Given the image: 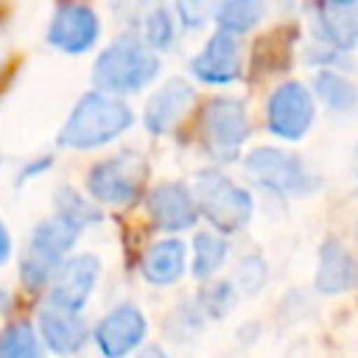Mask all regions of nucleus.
<instances>
[{
	"label": "nucleus",
	"mask_w": 358,
	"mask_h": 358,
	"mask_svg": "<svg viewBox=\"0 0 358 358\" xmlns=\"http://www.w3.org/2000/svg\"><path fill=\"white\" fill-rule=\"evenodd\" d=\"M131 126V109L117 98L106 92H87L73 106L67 123L62 126L59 145L64 148H95L103 143H112Z\"/></svg>",
	"instance_id": "nucleus-1"
},
{
	"label": "nucleus",
	"mask_w": 358,
	"mask_h": 358,
	"mask_svg": "<svg viewBox=\"0 0 358 358\" xmlns=\"http://www.w3.org/2000/svg\"><path fill=\"white\" fill-rule=\"evenodd\" d=\"M157 73H159V59L148 48V42L126 34L101 50L92 67V81L98 92L123 95L143 90Z\"/></svg>",
	"instance_id": "nucleus-2"
},
{
	"label": "nucleus",
	"mask_w": 358,
	"mask_h": 358,
	"mask_svg": "<svg viewBox=\"0 0 358 358\" xmlns=\"http://www.w3.org/2000/svg\"><path fill=\"white\" fill-rule=\"evenodd\" d=\"M193 199L199 213L218 232H238L252 218V196L221 171H201L193 185Z\"/></svg>",
	"instance_id": "nucleus-3"
},
{
	"label": "nucleus",
	"mask_w": 358,
	"mask_h": 358,
	"mask_svg": "<svg viewBox=\"0 0 358 358\" xmlns=\"http://www.w3.org/2000/svg\"><path fill=\"white\" fill-rule=\"evenodd\" d=\"M78 235H81V229L59 215L39 221L36 229L31 232L28 252L20 263V277L25 282V288H39L48 280H53V274L59 271V266L64 263L70 249L76 246Z\"/></svg>",
	"instance_id": "nucleus-4"
},
{
	"label": "nucleus",
	"mask_w": 358,
	"mask_h": 358,
	"mask_svg": "<svg viewBox=\"0 0 358 358\" xmlns=\"http://www.w3.org/2000/svg\"><path fill=\"white\" fill-rule=\"evenodd\" d=\"M145 176H148L145 157L137 151H123V154L95 162L87 176V187L95 201L120 207V204H131L140 199Z\"/></svg>",
	"instance_id": "nucleus-5"
},
{
	"label": "nucleus",
	"mask_w": 358,
	"mask_h": 358,
	"mask_svg": "<svg viewBox=\"0 0 358 358\" xmlns=\"http://www.w3.org/2000/svg\"><path fill=\"white\" fill-rule=\"evenodd\" d=\"M199 131L204 148L218 159H232L249 137V115L243 101L218 95L210 98L199 117Z\"/></svg>",
	"instance_id": "nucleus-6"
},
{
	"label": "nucleus",
	"mask_w": 358,
	"mask_h": 358,
	"mask_svg": "<svg viewBox=\"0 0 358 358\" xmlns=\"http://www.w3.org/2000/svg\"><path fill=\"white\" fill-rule=\"evenodd\" d=\"M243 168L255 182H260L263 187H268L274 193L302 196L316 187V176L305 168V162L296 154H288V151H280L271 145L255 148L246 157Z\"/></svg>",
	"instance_id": "nucleus-7"
},
{
	"label": "nucleus",
	"mask_w": 358,
	"mask_h": 358,
	"mask_svg": "<svg viewBox=\"0 0 358 358\" xmlns=\"http://www.w3.org/2000/svg\"><path fill=\"white\" fill-rule=\"evenodd\" d=\"M266 123L282 140H299L313 123V98L299 81L280 84L266 103Z\"/></svg>",
	"instance_id": "nucleus-8"
},
{
	"label": "nucleus",
	"mask_w": 358,
	"mask_h": 358,
	"mask_svg": "<svg viewBox=\"0 0 358 358\" xmlns=\"http://www.w3.org/2000/svg\"><path fill=\"white\" fill-rule=\"evenodd\" d=\"M101 263L95 255H76L67 257L59 271L50 280V291H48V305L67 310V313H78L84 308V302L90 299L95 280H98Z\"/></svg>",
	"instance_id": "nucleus-9"
},
{
	"label": "nucleus",
	"mask_w": 358,
	"mask_h": 358,
	"mask_svg": "<svg viewBox=\"0 0 358 358\" xmlns=\"http://www.w3.org/2000/svg\"><path fill=\"white\" fill-rule=\"evenodd\" d=\"M101 34L98 14L87 3H62L48 25V42L64 53H84Z\"/></svg>",
	"instance_id": "nucleus-10"
},
{
	"label": "nucleus",
	"mask_w": 358,
	"mask_h": 358,
	"mask_svg": "<svg viewBox=\"0 0 358 358\" xmlns=\"http://www.w3.org/2000/svg\"><path fill=\"white\" fill-rule=\"evenodd\" d=\"M145 330H148L145 316L134 305H120L98 322L95 344L103 358H123L143 344Z\"/></svg>",
	"instance_id": "nucleus-11"
},
{
	"label": "nucleus",
	"mask_w": 358,
	"mask_h": 358,
	"mask_svg": "<svg viewBox=\"0 0 358 358\" xmlns=\"http://www.w3.org/2000/svg\"><path fill=\"white\" fill-rule=\"evenodd\" d=\"M148 215L154 221L157 229L162 232H182L190 229L199 218V207L196 199L190 193V187H185L182 182H162L157 185L148 199H145Z\"/></svg>",
	"instance_id": "nucleus-12"
},
{
	"label": "nucleus",
	"mask_w": 358,
	"mask_h": 358,
	"mask_svg": "<svg viewBox=\"0 0 358 358\" xmlns=\"http://www.w3.org/2000/svg\"><path fill=\"white\" fill-rule=\"evenodd\" d=\"M190 70L204 84H229L241 78V42L224 31L213 34L190 62Z\"/></svg>",
	"instance_id": "nucleus-13"
},
{
	"label": "nucleus",
	"mask_w": 358,
	"mask_h": 358,
	"mask_svg": "<svg viewBox=\"0 0 358 358\" xmlns=\"http://www.w3.org/2000/svg\"><path fill=\"white\" fill-rule=\"evenodd\" d=\"M190 103H193V87L185 78H171L148 98L143 123L151 134H165L185 117Z\"/></svg>",
	"instance_id": "nucleus-14"
},
{
	"label": "nucleus",
	"mask_w": 358,
	"mask_h": 358,
	"mask_svg": "<svg viewBox=\"0 0 358 358\" xmlns=\"http://www.w3.org/2000/svg\"><path fill=\"white\" fill-rule=\"evenodd\" d=\"M355 285H358V263L336 238H324V243L319 249L316 291L333 296V294H344Z\"/></svg>",
	"instance_id": "nucleus-15"
},
{
	"label": "nucleus",
	"mask_w": 358,
	"mask_h": 358,
	"mask_svg": "<svg viewBox=\"0 0 358 358\" xmlns=\"http://www.w3.org/2000/svg\"><path fill=\"white\" fill-rule=\"evenodd\" d=\"M36 324H39L42 341L59 355L78 352L87 344V336H90L87 322L78 313H67V310H59V308H50V305L39 310Z\"/></svg>",
	"instance_id": "nucleus-16"
},
{
	"label": "nucleus",
	"mask_w": 358,
	"mask_h": 358,
	"mask_svg": "<svg viewBox=\"0 0 358 358\" xmlns=\"http://www.w3.org/2000/svg\"><path fill=\"white\" fill-rule=\"evenodd\" d=\"M185 266H187V246L179 238H165L148 246L140 271L154 285H171L185 274Z\"/></svg>",
	"instance_id": "nucleus-17"
},
{
	"label": "nucleus",
	"mask_w": 358,
	"mask_h": 358,
	"mask_svg": "<svg viewBox=\"0 0 358 358\" xmlns=\"http://www.w3.org/2000/svg\"><path fill=\"white\" fill-rule=\"evenodd\" d=\"M316 20L322 36L336 50L358 48V3H319Z\"/></svg>",
	"instance_id": "nucleus-18"
},
{
	"label": "nucleus",
	"mask_w": 358,
	"mask_h": 358,
	"mask_svg": "<svg viewBox=\"0 0 358 358\" xmlns=\"http://www.w3.org/2000/svg\"><path fill=\"white\" fill-rule=\"evenodd\" d=\"M224 260H227V241L215 232H196V238H193V263H190L193 277H199V280L213 277L221 268Z\"/></svg>",
	"instance_id": "nucleus-19"
},
{
	"label": "nucleus",
	"mask_w": 358,
	"mask_h": 358,
	"mask_svg": "<svg viewBox=\"0 0 358 358\" xmlns=\"http://www.w3.org/2000/svg\"><path fill=\"white\" fill-rule=\"evenodd\" d=\"M263 17V3L255 0H227L215 8V22L224 34H243Z\"/></svg>",
	"instance_id": "nucleus-20"
},
{
	"label": "nucleus",
	"mask_w": 358,
	"mask_h": 358,
	"mask_svg": "<svg viewBox=\"0 0 358 358\" xmlns=\"http://www.w3.org/2000/svg\"><path fill=\"white\" fill-rule=\"evenodd\" d=\"M0 358H42L39 333L28 322H14L0 333Z\"/></svg>",
	"instance_id": "nucleus-21"
},
{
	"label": "nucleus",
	"mask_w": 358,
	"mask_h": 358,
	"mask_svg": "<svg viewBox=\"0 0 358 358\" xmlns=\"http://www.w3.org/2000/svg\"><path fill=\"white\" fill-rule=\"evenodd\" d=\"M56 215L70 221L78 229L101 221V210L92 201H87L84 196H78L73 187H59L56 190Z\"/></svg>",
	"instance_id": "nucleus-22"
},
{
	"label": "nucleus",
	"mask_w": 358,
	"mask_h": 358,
	"mask_svg": "<svg viewBox=\"0 0 358 358\" xmlns=\"http://www.w3.org/2000/svg\"><path fill=\"white\" fill-rule=\"evenodd\" d=\"M313 90L322 98V103L336 109V112L347 109L355 101V87L336 70H319L316 78H313Z\"/></svg>",
	"instance_id": "nucleus-23"
},
{
	"label": "nucleus",
	"mask_w": 358,
	"mask_h": 358,
	"mask_svg": "<svg viewBox=\"0 0 358 358\" xmlns=\"http://www.w3.org/2000/svg\"><path fill=\"white\" fill-rule=\"evenodd\" d=\"M145 42H148V48L154 50H165V48H171V42H173V14L165 8V6H159V8H154L148 17H145Z\"/></svg>",
	"instance_id": "nucleus-24"
},
{
	"label": "nucleus",
	"mask_w": 358,
	"mask_h": 358,
	"mask_svg": "<svg viewBox=\"0 0 358 358\" xmlns=\"http://www.w3.org/2000/svg\"><path fill=\"white\" fill-rule=\"evenodd\" d=\"M235 291H238V288H235L232 282H213V285H207V288L199 294V302H201L204 313L221 319V316H227V313L232 310V305H235Z\"/></svg>",
	"instance_id": "nucleus-25"
},
{
	"label": "nucleus",
	"mask_w": 358,
	"mask_h": 358,
	"mask_svg": "<svg viewBox=\"0 0 358 358\" xmlns=\"http://www.w3.org/2000/svg\"><path fill=\"white\" fill-rule=\"evenodd\" d=\"M266 274H268V271H266L263 257L252 255V257H243V260H241V266L235 268L232 285H235L238 291H243V294H255V291H260V288H263Z\"/></svg>",
	"instance_id": "nucleus-26"
},
{
	"label": "nucleus",
	"mask_w": 358,
	"mask_h": 358,
	"mask_svg": "<svg viewBox=\"0 0 358 358\" xmlns=\"http://www.w3.org/2000/svg\"><path fill=\"white\" fill-rule=\"evenodd\" d=\"M176 11L182 14V22H185L187 28H190V25L196 28V25H201L207 6H196V3H190V6H187V3H179V6H176Z\"/></svg>",
	"instance_id": "nucleus-27"
},
{
	"label": "nucleus",
	"mask_w": 358,
	"mask_h": 358,
	"mask_svg": "<svg viewBox=\"0 0 358 358\" xmlns=\"http://www.w3.org/2000/svg\"><path fill=\"white\" fill-rule=\"evenodd\" d=\"M8 255H11V238H8V232H6V227L0 221V263H6Z\"/></svg>",
	"instance_id": "nucleus-28"
},
{
	"label": "nucleus",
	"mask_w": 358,
	"mask_h": 358,
	"mask_svg": "<svg viewBox=\"0 0 358 358\" xmlns=\"http://www.w3.org/2000/svg\"><path fill=\"white\" fill-rule=\"evenodd\" d=\"M48 165H50V157H42L39 162H31V165H28V168H25V171L20 173V182H25V179H28L31 173H39V171H45Z\"/></svg>",
	"instance_id": "nucleus-29"
},
{
	"label": "nucleus",
	"mask_w": 358,
	"mask_h": 358,
	"mask_svg": "<svg viewBox=\"0 0 358 358\" xmlns=\"http://www.w3.org/2000/svg\"><path fill=\"white\" fill-rule=\"evenodd\" d=\"M137 358H168V355L162 352V347H157V344H145V347L137 352Z\"/></svg>",
	"instance_id": "nucleus-30"
}]
</instances>
